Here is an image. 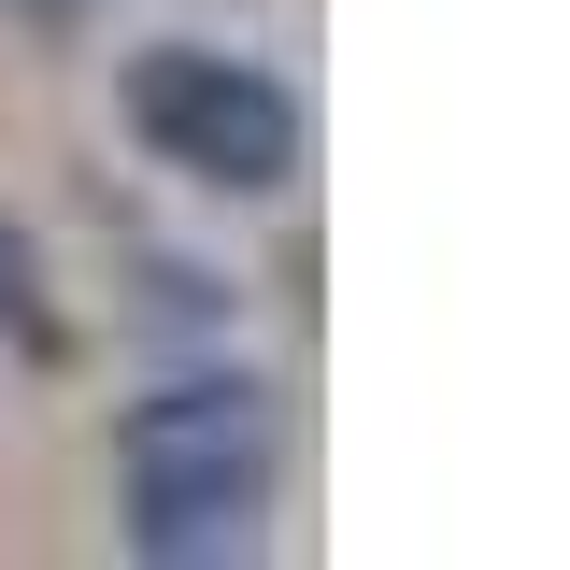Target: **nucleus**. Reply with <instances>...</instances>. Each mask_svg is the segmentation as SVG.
Returning <instances> with one entry per match:
<instances>
[{"label":"nucleus","mask_w":570,"mask_h":570,"mask_svg":"<svg viewBox=\"0 0 570 570\" xmlns=\"http://www.w3.org/2000/svg\"><path fill=\"white\" fill-rule=\"evenodd\" d=\"M0 343H58V299H43V257H29V228H0Z\"/></svg>","instance_id":"7ed1b4c3"},{"label":"nucleus","mask_w":570,"mask_h":570,"mask_svg":"<svg viewBox=\"0 0 570 570\" xmlns=\"http://www.w3.org/2000/svg\"><path fill=\"white\" fill-rule=\"evenodd\" d=\"M129 129L157 142L186 186H228V200H272L285 171H299V100H285L272 71L214 58V43L129 58Z\"/></svg>","instance_id":"f03ea898"},{"label":"nucleus","mask_w":570,"mask_h":570,"mask_svg":"<svg viewBox=\"0 0 570 570\" xmlns=\"http://www.w3.org/2000/svg\"><path fill=\"white\" fill-rule=\"evenodd\" d=\"M115 471H129V542L157 570H200V557H243L257 542L285 442H272V400L243 371H186V385H157L129 414Z\"/></svg>","instance_id":"f257e3e1"}]
</instances>
